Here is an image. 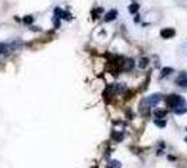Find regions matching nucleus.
Instances as JSON below:
<instances>
[{"label": "nucleus", "mask_w": 187, "mask_h": 168, "mask_svg": "<svg viewBox=\"0 0 187 168\" xmlns=\"http://www.w3.org/2000/svg\"><path fill=\"white\" fill-rule=\"evenodd\" d=\"M134 67V60L133 59H126L124 60V63H123V70H131Z\"/></svg>", "instance_id": "nucleus-8"}, {"label": "nucleus", "mask_w": 187, "mask_h": 168, "mask_svg": "<svg viewBox=\"0 0 187 168\" xmlns=\"http://www.w3.org/2000/svg\"><path fill=\"white\" fill-rule=\"evenodd\" d=\"M179 85H181V87H187V77L184 78V80H181V81H179Z\"/></svg>", "instance_id": "nucleus-19"}, {"label": "nucleus", "mask_w": 187, "mask_h": 168, "mask_svg": "<svg viewBox=\"0 0 187 168\" xmlns=\"http://www.w3.org/2000/svg\"><path fill=\"white\" fill-rule=\"evenodd\" d=\"M148 63H149L148 58H141L140 59V62H138V67H140V69H145V67L148 66Z\"/></svg>", "instance_id": "nucleus-9"}, {"label": "nucleus", "mask_w": 187, "mask_h": 168, "mask_svg": "<svg viewBox=\"0 0 187 168\" xmlns=\"http://www.w3.org/2000/svg\"><path fill=\"white\" fill-rule=\"evenodd\" d=\"M173 111H174V114L176 115H183V114H186L187 112V104H186V100H183L177 107H174L173 108Z\"/></svg>", "instance_id": "nucleus-4"}, {"label": "nucleus", "mask_w": 187, "mask_h": 168, "mask_svg": "<svg viewBox=\"0 0 187 168\" xmlns=\"http://www.w3.org/2000/svg\"><path fill=\"white\" fill-rule=\"evenodd\" d=\"M109 167L110 168H120V167H122V164L117 161V160H112V161L109 162Z\"/></svg>", "instance_id": "nucleus-13"}, {"label": "nucleus", "mask_w": 187, "mask_h": 168, "mask_svg": "<svg viewBox=\"0 0 187 168\" xmlns=\"http://www.w3.org/2000/svg\"><path fill=\"white\" fill-rule=\"evenodd\" d=\"M22 45V42L21 41H17V42H13L11 44V49H20V46Z\"/></svg>", "instance_id": "nucleus-17"}, {"label": "nucleus", "mask_w": 187, "mask_h": 168, "mask_svg": "<svg viewBox=\"0 0 187 168\" xmlns=\"http://www.w3.org/2000/svg\"><path fill=\"white\" fill-rule=\"evenodd\" d=\"M174 34H176V31L173 28H163L161 31V37L163 39H170L172 37H174Z\"/></svg>", "instance_id": "nucleus-5"}, {"label": "nucleus", "mask_w": 187, "mask_h": 168, "mask_svg": "<svg viewBox=\"0 0 187 168\" xmlns=\"http://www.w3.org/2000/svg\"><path fill=\"white\" fill-rule=\"evenodd\" d=\"M112 137H113L116 142H122L123 137H124V135H123L122 132H113V133H112Z\"/></svg>", "instance_id": "nucleus-10"}, {"label": "nucleus", "mask_w": 187, "mask_h": 168, "mask_svg": "<svg viewBox=\"0 0 187 168\" xmlns=\"http://www.w3.org/2000/svg\"><path fill=\"white\" fill-rule=\"evenodd\" d=\"M22 21H24L25 24H32V23H34V17H32V16H25V17L22 18Z\"/></svg>", "instance_id": "nucleus-15"}, {"label": "nucleus", "mask_w": 187, "mask_h": 168, "mask_svg": "<svg viewBox=\"0 0 187 168\" xmlns=\"http://www.w3.org/2000/svg\"><path fill=\"white\" fill-rule=\"evenodd\" d=\"M154 123L158 128H165V126H166V121H165V119H155Z\"/></svg>", "instance_id": "nucleus-12"}, {"label": "nucleus", "mask_w": 187, "mask_h": 168, "mask_svg": "<svg viewBox=\"0 0 187 168\" xmlns=\"http://www.w3.org/2000/svg\"><path fill=\"white\" fill-rule=\"evenodd\" d=\"M172 71H173V69H172V67H163V69H162V77H163V76H168V74H170V73H172Z\"/></svg>", "instance_id": "nucleus-14"}, {"label": "nucleus", "mask_w": 187, "mask_h": 168, "mask_svg": "<svg viewBox=\"0 0 187 168\" xmlns=\"http://www.w3.org/2000/svg\"><path fill=\"white\" fill-rule=\"evenodd\" d=\"M138 8H140V6H138V3H131L129 6V11L131 14H136L137 11H138Z\"/></svg>", "instance_id": "nucleus-11"}, {"label": "nucleus", "mask_w": 187, "mask_h": 168, "mask_svg": "<svg viewBox=\"0 0 187 168\" xmlns=\"http://www.w3.org/2000/svg\"><path fill=\"white\" fill-rule=\"evenodd\" d=\"M186 142H187V137H186Z\"/></svg>", "instance_id": "nucleus-20"}, {"label": "nucleus", "mask_w": 187, "mask_h": 168, "mask_svg": "<svg viewBox=\"0 0 187 168\" xmlns=\"http://www.w3.org/2000/svg\"><path fill=\"white\" fill-rule=\"evenodd\" d=\"M116 17H117V11H116V10H110V11H108V13L105 14L103 20H105L106 23H109V21H113Z\"/></svg>", "instance_id": "nucleus-6"}, {"label": "nucleus", "mask_w": 187, "mask_h": 168, "mask_svg": "<svg viewBox=\"0 0 187 168\" xmlns=\"http://www.w3.org/2000/svg\"><path fill=\"white\" fill-rule=\"evenodd\" d=\"M147 101H148V104L151 107H155V105H158V104L162 101V94H159V92L152 94V95H149V97L147 98Z\"/></svg>", "instance_id": "nucleus-2"}, {"label": "nucleus", "mask_w": 187, "mask_h": 168, "mask_svg": "<svg viewBox=\"0 0 187 168\" xmlns=\"http://www.w3.org/2000/svg\"><path fill=\"white\" fill-rule=\"evenodd\" d=\"M166 115H168V111L166 109H155L154 111V116L156 119H163Z\"/></svg>", "instance_id": "nucleus-7"}, {"label": "nucleus", "mask_w": 187, "mask_h": 168, "mask_svg": "<svg viewBox=\"0 0 187 168\" xmlns=\"http://www.w3.org/2000/svg\"><path fill=\"white\" fill-rule=\"evenodd\" d=\"M149 108H151V105L148 104L147 98H145V100H142L141 102H140V112H141V115L148 116L149 115Z\"/></svg>", "instance_id": "nucleus-3"}, {"label": "nucleus", "mask_w": 187, "mask_h": 168, "mask_svg": "<svg viewBox=\"0 0 187 168\" xmlns=\"http://www.w3.org/2000/svg\"><path fill=\"white\" fill-rule=\"evenodd\" d=\"M62 17L64 20H71V14L69 13V11H63V14H62Z\"/></svg>", "instance_id": "nucleus-18"}, {"label": "nucleus", "mask_w": 187, "mask_h": 168, "mask_svg": "<svg viewBox=\"0 0 187 168\" xmlns=\"http://www.w3.org/2000/svg\"><path fill=\"white\" fill-rule=\"evenodd\" d=\"M8 52V45L7 44H0V53H7Z\"/></svg>", "instance_id": "nucleus-16"}, {"label": "nucleus", "mask_w": 187, "mask_h": 168, "mask_svg": "<svg viewBox=\"0 0 187 168\" xmlns=\"http://www.w3.org/2000/svg\"><path fill=\"white\" fill-rule=\"evenodd\" d=\"M183 100H184V98H181L180 95H177V94H170V95L166 97L165 101H166V105H168L169 108H174V107H177Z\"/></svg>", "instance_id": "nucleus-1"}]
</instances>
